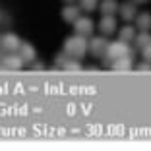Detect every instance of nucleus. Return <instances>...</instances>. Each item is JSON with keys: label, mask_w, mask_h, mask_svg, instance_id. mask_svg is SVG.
I'll use <instances>...</instances> for the list:
<instances>
[{"label": "nucleus", "mask_w": 151, "mask_h": 151, "mask_svg": "<svg viewBox=\"0 0 151 151\" xmlns=\"http://www.w3.org/2000/svg\"><path fill=\"white\" fill-rule=\"evenodd\" d=\"M132 50H130V47H128V43L126 41H116V43H109V47H107V58L109 60H116V58H120V56H126V54H130Z\"/></svg>", "instance_id": "obj_2"}, {"label": "nucleus", "mask_w": 151, "mask_h": 151, "mask_svg": "<svg viewBox=\"0 0 151 151\" xmlns=\"http://www.w3.org/2000/svg\"><path fill=\"white\" fill-rule=\"evenodd\" d=\"M18 52H19V56H22L23 62H33V60H35V56H37L35 47H33V45H29V43H22V47H19Z\"/></svg>", "instance_id": "obj_11"}, {"label": "nucleus", "mask_w": 151, "mask_h": 151, "mask_svg": "<svg viewBox=\"0 0 151 151\" xmlns=\"http://www.w3.org/2000/svg\"><path fill=\"white\" fill-rule=\"evenodd\" d=\"M107 47H109L107 37H91V41H87V50L93 56H103L107 52Z\"/></svg>", "instance_id": "obj_3"}, {"label": "nucleus", "mask_w": 151, "mask_h": 151, "mask_svg": "<svg viewBox=\"0 0 151 151\" xmlns=\"http://www.w3.org/2000/svg\"><path fill=\"white\" fill-rule=\"evenodd\" d=\"M138 70L139 72H149L151 70V62H147V60H145L143 64H138Z\"/></svg>", "instance_id": "obj_19"}, {"label": "nucleus", "mask_w": 151, "mask_h": 151, "mask_svg": "<svg viewBox=\"0 0 151 151\" xmlns=\"http://www.w3.org/2000/svg\"><path fill=\"white\" fill-rule=\"evenodd\" d=\"M66 2H72V0H66Z\"/></svg>", "instance_id": "obj_21"}, {"label": "nucleus", "mask_w": 151, "mask_h": 151, "mask_svg": "<svg viewBox=\"0 0 151 151\" xmlns=\"http://www.w3.org/2000/svg\"><path fill=\"white\" fill-rule=\"evenodd\" d=\"M136 25H138L139 31H149L151 29V14L149 12H143L136 16Z\"/></svg>", "instance_id": "obj_13"}, {"label": "nucleus", "mask_w": 151, "mask_h": 151, "mask_svg": "<svg viewBox=\"0 0 151 151\" xmlns=\"http://www.w3.org/2000/svg\"><path fill=\"white\" fill-rule=\"evenodd\" d=\"M136 2H145V0H136Z\"/></svg>", "instance_id": "obj_20"}, {"label": "nucleus", "mask_w": 151, "mask_h": 151, "mask_svg": "<svg viewBox=\"0 0 151 151\" xmlns=\"http://www.w3.org/2000/svg\"><path fill=\"white\" fill-rule=\"evenodd\" d=\"M118 14L124 22H134L136 16H138V6L132 4V2H124V4H118Z\"/></svg>", "instance_id": "obj_6"}, {"label": "nucleus", "mask_w": 151, "mask_h": 151, "mask_svg": "<svg viewBox=\"0 0 151 151\" xmlns=\"http://www.w3.org/2000/svg\"><path fill=\"white\" fill-rule=\"evenodd\" d=\"M60 16H62V19H64V22L74 23L76 19L80 18V8H78V6H74V4H68V6H64V8H62Z\"/></svg>", "instance_id": "obj_9"}, {"label": "nucleus", "mask_w": 151, "mask_h": 151, "mask_svg": "<svg viewBox=\"0 0 151 151\" xmlns=\"http://www.w3.org/2000/svg\"><path fill=\"white\" fill-rule=\"evenodd\" d=\"M2 66L8 68V70H19V68L23 66V60H22V56H19V54L10 52L8 56H6L4 60H2Z\"/></svg>", "instance_id": "obj_10"}, {"label": "nucleus", "mask_w": 151, "mask_h": 151, "mask_svg": "<svg viewBox=\"0 0 151 151\" xmlns=\"http://www.w3.org/2000/svg\"><path fill=\"white\" fill-rule=\"evenodd\" d=\"M64 52H66V56L70 58H83L85 52H87V39H85L83 35H72L66 39V43H64Z\"/></svg>", "instance_id": "obj_1"}, {"label": "nucleus", "mask_w": 151, "mask_h": 151, "mask_svg": "<svg viewBox=\"0 0 151 151\" xmlns=\"http://www.w3.org/2000/svg\"><path fill=\"white\" fill-rule=\"evenodd\" d=\"M134 37H136V29H134L132 25H124V27L118 31V39H120V41H126V43H128V41L134 39Z\"/></svg>", "instance_id": "obj_14"}, {"label": "nucleus", "mask_w": 151, "mask_h": 151, "mask_svg": "<svg viewBox=\"0 0 151 151\" xmlns=\"http://www.w3.org/2000/svg\"><path fill=\"white\" fill-rule=\"evenodd\" d=\"M0 45H2V49L8 50V52H18L19 47H22V41H19V37L16 35V33H6V35H2V39H0Z\"/></svg>", "instance_id": "obj_4"}, {"label": "nucleus", "mask_w": 151, "mask_h": 151, "mask_svg": "<svg viewBox=\"0 0 151 151\" xmlns=\"http://www.w3.org/2000/svg\"><path fill=\"white\" fill-rule=\"evenodd\" d=\"M93 19L91 18H78L74 22V29H76V33H78V35H83V37H87V35H91V33H93Z\"/></svg>", "instance_id": "obj_5"}, {"label": "nucleus", "mask_w": 151, "mask_h": 151, "mask_svg": "<svg viewBox=\"0 0 151 151\" xmlns=\"http://www.w3.org/2000/svg\"><path fill=\"white\" fill-rule=\"evenodd\" d=\"M142 50H143V58H145L147 62H151V43L147 45V47H143Z\"/></svg>", "instance_id": "obj_18"}, {"label": "nucleus", "mask_w": 151, "mask_h": 151, "mask_svg": "<svg viewBox=\"0 0 151 151\" xmlns=\"http://www.w3.org/2000/svg\"><path fill=\"white\" fill-rule=\"evenodd\" d=\"M132 68H134L132 54H126V56H120L116 60H112V70H116V72H128Z\"/></svg>", "instance_id": "obj_7"}, {"label": "nucleus", "mask_w": 151, "mask_h": 151, "mask_svg": "<svg viewBox=\"0 0 151 151\" xmlns=\"http://www.w3.org/2000/svg\"><path fill=\"white\" fill-rule=\"evenodd\" d=\"M99 29H101V33H105V35L114 33L116 31V19H114V16H103L101 22H99Z\"/></svg>", "instance_id": "obj_8"}, {"label": "nucleus", "mask_w": 151, "mask_h": 151, "mask_svg": "<svg viewBox=\"0 0 151 151\" xmlns=\"http://www.w3.org/2000/svg\"><path fill=\"white\" fill-rule=\"evenodd\" d=\"M99 10L103 12V16H114L118 12V2L116 0H103V2H99Z\"/></svg>", "instance_id": "obj_12"}, {"label": "nucleus", "mask_w": 151, "mask_h": 151, "mask_svg": "<svg viewBox=\"0 0 151 151\" xmlns=\"http://www.w3.org/2000/svg\"><path fill=\"white\" fill-rule=\"evenodd\" d=\"M134 39H136V45H138V49H143V47H147V45L151 43V35H149V31H142L139 35L134 37Z\"/></svg>", "instance_id": "obj_15"}, {"label": "nucleus", "mask_w": 151, "mask_h": 151, "mask_svg": "<svg viewBox=\"0 0 151 151\" xmlns=\"http://www.w3.org/2000/svg\"><path fill=\"white\" fill-rule=\"evenodd\" d=\"M80 6L85 12H93L95 8H99V0H80Z\"/></svg>", "instance_id": "obj_16"}, {"label": "nucleus", "mask_w": 151, "mask_h": 151, "mask_svg": "<svg viewBox=\"0 0 151 151\" xmlns=\"http://www.w3.org/2000/svg\"><path fill=\"white\" fill-rule=\"evenodd\" d=\"M64 68L74 72V70H80L81 66H80V60H78V58H72V60H66V62H64Z\"/></svg>", "instance_id": "obj_17"}]
</instances>
